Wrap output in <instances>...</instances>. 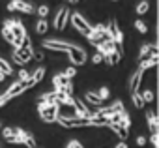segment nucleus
I'll use <instances>...</instances> for the list:
<instances>
[{"label":"nucleus","instance_id":"obj_1","mask_svg":"<svg viewBox=\"0 0 159 148\" xmlns=\"http://www.w3.org/2000/svg\"><path fill=\"white\" fill-rule=\"evenodd\" d=\"M34 54H36V51L32 49L30 36H26V38L23 39V45L15 49V53H13V62H17V64H21V66H23V64L30 62V60L34 58Z\"/></svg>","mask_w":159,"mask_h":148},{"label":"nucleus","instance_id":"obj_2","mask_svg":"<svg viewBox=\"0 0 159 148\" xmlns=\"http://www.w3.org/2000/svg\"><path fill=\"white\" fill-rule=\"evenodd\" d=\"M58 109H60V103L39 101V105H38V113H39V116H41V120H43V122H47V124L58 122V116H60Z\"/></svg>","mask_w":159,"mask_h":148},{"label":"nucleus","instance_id":"obj_3","mask_svg":"<svg viewBox=\"0 0 159 148\" xmlns=\"http://www.w3.org/2000/svg\"><path fill=\"white\" fill-rule=\"evenodd\" d=\"M58 124L62 127H84V126H90V118H81V116H73V118H67V116H58Z\"/></svg>","mask_w":159,"mask_h":148},{"label":"nucleus","instance_id":"obj_4","mask_svg":"<svg viewBox=\"0 0 159 148\" xmlns=\"http://www.w3.org/2000/svg\"><path fill=\"white\" fill-rule=\"evenodd\" d=\"M71 21H73V26L81 32L83 36H86V38H90L92 36V32H94V26H90L84 19H83V15L81 13H73V17H71Z\"/></svg>","mask_w":159,"mask_h":148},{"label":"nucleus","instance_id":"obj_5","mask_svg":"<svg viewBox=\"0 0 159 148\" xmlns=\"http://www.w3.org/2000/svg\"><path fill=\"white\" fill-rule=\"evenodd\" d=\"M52 85H54V88L60 90V92H67V94L73 92L71 79L66 77V73H58V75H54V77H52Z\"/></svg>","mask_w":159,"mask_h":148},{"label":"nucleus","instance_id":"obj_6","mask_svg":"<svg viewBox=\"0 0 159 148\" xmlns=\"http://www.w3.org/2000/svg\"><path fill=\"white\" fill-rule=\"evenodd\" d=\"M34 86V83H32V79H26V81H17L4 96L8 98V99H11V98H15V96H19V94H23L25 90H28V88H32Z\"/></svg>","mask_w":159,"mask_h":148},{"label":"nucleus","instance_id":"obj_7","mask_svg":"<svg viewBox=\"0 0 159 148\" xmlns=\"http://www.w3.org/2000/svg\"><path fill=\"white\" fill-rule=\"evenodd\" d=\"M67 56H69V60H71L73 66H83V64L86 62V53H84V49L77 47V45H71V47H69Z\"/></svg>","mask_w":159,"mask_h":148},{"label":"nucleus","instance_id":"obj_8","mask_svg":"<svg viewBox=\"0 0 159 148\" xmlns=\"http://www.w3.org/2000/svg\"><path fill=\"white\" fill-rule=\"evenodd\" d=\"M8 10L10 12H21V13H26V15H30V13L36 12V8L32 4L25 2V0H11V2L8 4Z\"/></svg>","mask_w":159,"mask_h":148},{"label":"nucleus","instance_id":"obj_9","mask_svg":"<svg viewBox=\"0 0 159 148\" xmlns=\"http://www.w3.org/2000/svg\"><path fill=\"white\" fill-rule=\"evenodd\" d=\"M69 10L67 8H60L58 10V13L54 15V21H52V25H54V28L56 30H62L66 25H67V19H69Z\"/></svg>","mask_w":159,"mask_h":148},{"label":"nucleus","instance_id":"obj_10","mask_svg":"<svg viewBox=\"0 0 159 148\" xmlns=\"http://www.w3.org/2000/svg\"><path fill=\"white\" fill-rule=\"evenodd\" d=\"M153 56H159V49L152 43L142 45V49L139 53V60H148V58H153Z\"/></svg>","mask_w":159,"mask_h":148},{"label":"nucleus","instance_id":"obj_11","mask_svg":"<svg viewBox=\"0 0 159 148\" xmlns=\"http://www.w3.org/2000/svg\"><path fill=\"white\" fill-rule=\"evenodd\" d=\"M2 139H4L6 142H10V144H19V142H21V139H19L15 127H2Z\"/></svg>","mask_w":159,"mask_h":148},{"label":"nucleus","instance_id":"obj_12","mask_svg":"<svg viewBox=\"0 0 159 148\" xmlns=\"http://www.w3.org/2000/svg\"><path fill=\"white\" fill-rule=\"evenodd\" d=\"M43 47H45V49H51V51H62V53H67L71 45L62 43V41H56V39H45V41H43Z\"/></svg>","mask_w":159,"mask_h":148},{"label":"nucleus","instance_id":"obj_13","mask_svg":"<svg viewBox=\"0 0 159 148\" xmlns=\"http://www.w3.org/2000/svg\"><path fill=\"white\" fill-rule=\"evenodd\" d=\"M15 129H17V135H19V139H21L23 144H26L28 148H38L32 133H28V131H25V129H21V127H15Z\"/></svg>","mask_w":159,"mask_h":148},{"label":"nucleus","instance_id":"obj_14","mask_svg":"<svg viewBox=\"0 0 159 148\" xmlns=\"http://www.w3.org/2000/svg\"><path fill=\"white\" fill-rule=\"evenodd\" d=\"M75 111H77V116H81V118H92L94 116V113H90L88 107L83 103V99H79V98H75Z\"/></svg>","mask_w":159,"mask_h":148},{"label":"nucleus","instance_id":"obj_15","mask_svg":"<svg viewBox=\"0 0 159 148\" xmlns=\"http://www.w3.org/2000/svg\"><path fill=\"white\" fill-rule=\"evenodd\" d=\"M146 118H148V127H150V133H152V135H157V131H159V122H157V114H155L153 111H148Z\"/></svg>","mask_w":159,"mask_h":148},{"label":"nucleus","instance_id":"obj_16","mask_svg":"<svg viewBox=\"0 0 159 148\" xmlns=\"http://www.w3.org/2000/svg\"><path fill=\"white\" fill-rule=\"evenodd\" d=\"M140 81H142V71H137V73H133V77L129 79V92L131 94H135V92H139V86H140Z\"/></svg>","mask_w":159,"mask_h":148},{"label":"nucleus","instance_id":"obj_17","mask_svg":"<svg viewBox=\"0 0 159 148\" xmlns=\"http://www.w3.org/2000/svg\"><path fill=\"white\" fill-rule=\"evenodd\" d=\"M109 127H111V129H112L120 139H122V141H125V139L129 137V127H125V126H122V124H114V122H112Z\"/></svg>","mask_w":159,"mask_h":148},{"label":"nucleus","instance_id":"obj_18","mask_svg":"<svg viewBox=\"0 0 159 148\" xmlns=\"http://www.w3.org/2000/svg\"><path fill=\"white\" fill-rule=\"evenodd\" d=\"M157 64H159V56H153V58H148V60H140L139 71H146V69H150V67H153Z\"/></svg>","mask_w":159,"mask_h":148},{"label":"nucleus","instance_id":"obj_19","mask_svg":"<svg viewBox=\"0 0 159 148\" xmlns=\"http://www.w3.org/2000/svg\"><path fill=\"white\" fill-rule=\"evenodd\" d=\"M84 99H86L90 105H98V107H101V103H103V99L98 96V92H86V94H84Z\"/></svg>","mask_w":159,"mask_h":148},{"label":"nucleus","instance_id":"obj_20","mask_svg":"<svg viewBox=\"0 0 159 148\" xmlns=\"http://www.w3.org/2000/svg\"><path fill=\"white\" fill-rule=\"evenodd\" d=\"M43 77H45V67H43V66L36 67V71H34V73H30V79H32V83H34V85H38L39 81H43Z\"/></svg>","mask_w":159,"mask_h":148},{"label":"nucleus","instance_id":"obj_21","mask_svg":"<svg viewBox=\"0 0 159 148\" xmlns=\"http://www.w3.org/2000/svg\"><path fill=\"white\" fill-rule=\"evenodd\" d=\"M2 38H4L8 43H11V45H15V41H17V39H15V34H13L10 28H6V26H2Z\"/></svg>","mask_w":159,"mask_h":148},{"label":"nucleus","instance_id":"obj_22","mask_svg":"<svg viewBox=\"0 0 159 148\" xmlns=\"http://www.w3.org/2000/svg\"><path fill=\"white\" fill-rule=\"evenodd\" d=\"M120 58H122V54H120L118 51H114V53H111V54H107V56H105V60H107V64H109V66H116V64L120 62Z\"/></svg>","mask_w":159,"mask_h":148},{"label":"nucleus","instance_id":"obj_23","mask_svg":"<svg viewBox=\"0 0 159 148\" xmlns=\"http://www.w3.org/2000/svg\"><path fill=\"white\" fill-rule=\"evenodd\" d=\"M47 30H49V23H47L45 19H39V21L36 23V32H38L39 36H43Z\"/></svg>","mask_w":159,"mask_h":148},{"label":"nucleus","instance_id":"obj_24","mask_svg":"<svg viewBox=\"0 0 159 148\" xmlns=\"http://www.w3.org/2000/svg\"><path fill=\"white\" fill-rule=\"evenodd\" d=\"M131 99H133V103H135V107H137V109H142V107H144V103H146V101L142 99V96H140L139 92L131 94Z\"/></svg>","mask_w":159,"mask_h":148},{"label":"nucleus","instance_id":"obj_25","mask_svg":"<svg viewBox=\"0 0 159 148\" xmlns=\"http://www.w3.org/2000/svg\"><path fill=\"white\" fill-rule=\"evenodd\" d=\"M0 71H2L4 75H11V66L6 60H2V58H0Z\"/></svg>","mask_w":159,"mask_h":148},{"label":"nucleus","instance_id":"obj_26","mask_svg":"<svg viewBox=\"0 0 159 148\" xmlns=\"http://www.w3.org/2000/svg\"><path fill=\"white\" fill-rule=\"evenodd\" d=\"M140 96H142V99H144L146 103H152V101H153V98H155L152 90H140Z\"/></svg>","mask_w":159,"mask_h":148},{"label":"nucleus","instance_id":"obj_27","mask_svg":"<svg viewBox=\"0 0 159 148\" xmlns=\"http://www.w3.org/2000/svg\"><path fill=\"white\" fill-rule=\"evenodd\" d=\"M148 8H150V6H148V2H146V0H142V2H139V4H137V13H139V15H144V13L148 12Z\"/></svg>","mask_w":159,"mask_h":148},{"label":"nucleus","instance_id":"obj_28","mask_svg":"<svg viewBox=\"0 0 159 148\" xmlns=\"http://www.w3.org/2000/svg\"><path fill=\"white\" fill-rule=\"evenodd\" d=\"M135 28H137L140 34H146V32H148V26H146L140 19H137V21H135Z\"/></svg>","mask_w":159,"mask_h":148},{"label":"nucleus","instance_id":"obj_29","mask_svg":"<svg viewBox=\"0 0 159 148\" xmlns=\"http://www.w3.org/2000/svg\"><path fill=\"white\" fill-rule=\"evenodd\" d=\"M98 96H99V98H101V99L105 101V99H107V98L111 96V92H109V88H107V86H101V88L98 90Z\"/></svg>","mask_w":159,"mask_h":148},{"label":"nucleus","instance_id":"obj_30","mask_svg":"<svg viewBox=\"0 0 159 148\" xmlns=\"http://www.w3.org/2000/svg\"><path fill=\"white\" fill-rule=\"evenodd\" d=\"M38 15H39L41 19H45V17L49 15V6H39V8H38Z\"/></svg>","mask_w":159,"mask_h":148},{"label":"nucleus","instance_id":"obj_31","mask_svg":"<svg viewBox=\"0 0 159 148\" xmlns=\"http://www.w3.org/2000/svg\"><path fill=\"white\" fill-rule=\"evenodd\" d=\"M103 60H105V56H103V54H101V53H96V54H94V56H92V62H94V64H96V66H98V64H101V62H103Z\"/></svg>","mask_w":159,"mask_h":148},{"label":"nucleus","instance_id":"obj_32","mask_svg":"<svg viewBox=\"0 0 159 148\" xmlns=\"http://www.w3.org/2000/svg\"><path fill=\"white\" fill-rule=\"evenodd\" d=\"M66 148H84V146L79 142V141H75V139H73V141H69V142H67V146H66Z\"/></svg>","mask_w":159,"mask_h":148},{"label":"nucleus","instance_id":"obj_33","mask_svg":"<svg viewBox=\"0 0 159 148\" xmlns=\"http://www.w3.org/2000/svg\"><path fill=\"white\" fill-rule=\"evenodd\" d=\"M26 79H30V73L26 69H21L19 71V81H26Z\"/></svg>","mask_w":159,"mask_h":148},{"label":"nucleus","instance_id":"obj_34","mask_svg":"<svg viewBox=\"0 0 159 148\" xmlns=\"http://www.w3.org/2000/svg\"><path fill=\"white\" fill-rule=\"evenodd\" d=\"M64 73H66V77H69V79H71V77H75V73H77V71H75V66H69Z\"/></svg>","mask_w":159,"mask_h":148},{"label":"nucleus","instance_id":"obj_35","mask_svg":"<svg viewBox=\"0 0 159 148\" xmlns=\"http://www.w3.org/2000/svg\"><path fill=\"white\" fill-rule=\"evenodd\" d=\"M137 144H139V146H144V144H146V139H144L142 135H140V137H137Z\"/></svg>","mask_w":159,"mask_h":148},{"label":"nucleus","instance_id":"obj_36","mask_svg":"<svg viewBox=\"0 0 159 148\" xmlns=\"http://www.w3.org/2000/svg\"><path fill=\"white\" fill-rule=\"evenodd\" d=\"M6 103H8V98L6 96H0V107H4Z\"/></svg>","mask_w":159,"mask_h":148},{"label":"nucleus","instance_id":"obj_37","mask_svg":"<svg viewBox=\"0 0 159 148\" xmlns=\"http://www.w3.org/2000/svg\"><path fill=\"white\" fill-rule=\"evenodd\" d=\"M114 148H127V142H125V141H122V142H118Z\"/></svg>","mask_w":159,"mask_h":148},{"label":"nucleus","instance_id":"obj_38","mask_svg":"<svg viewBox=\"0 0 159 148\" xmlns=\"http://www.w3.org/2000/svg\"><path fill=\"white\" fill-rule=\"evenodd\" d=\"M150 141H152V144H153V146H157V135H152V137H150Z\"/></svg>","mask_w":159,"mask_h":148},{"label":"nucleus","instance_id":"obj_39","mask_svg":"<svg viewBox=\"0 0 159 148\" xmlns=\"http://www.w3.org/2000/svg\"><path fill=\"white\" fill-rule=\"evenodd\" d=\"M4 79H6V75H4V73H2V71H0V83H2Z\"/></svg>","mask_w":159,"mask_h":148},{"label":"nucleus","instance_id":"obj_40","mask_svg":"<svg viewBox=\"0 0 159 148\" xmlns=\"http://www.w3.org/2000/svg\"><path fill=\"white\" fill-rule=\"evenodd\" d=\"M69 2H73V4H75V2H79V0H69Z\"/></svg>","mask_w":159,"mask_h":148},{"label":"nucleus","instance_id":"obj_41","mask_svg":"<svg viewBox=\"0 0 159 148\" xmlns=\"http://www.w3.org/2000/svg\"><path fill=\"white\" fill-rule=\"evenodd\" d=\"M0 129H2V124H0Z\"/></svg>","mask_w":159,"mask_h":148},{"label":"nucleus","instance_id":"obj_42","mask_svg":"<svg viewBox=\"0 0 159 148\" xmlns=\"http://www.w3.org/2000/svg\"><path fill=\"white\" fill-rule=\"evenodd\" d=\"M114 2H116V0H114Z\"/></svg>","mask_w":159,"mask_h":148},{"label":"nucleus","instance_id":"obj_43","mask_svg":"<svg viewBox=\"0 0 159 148\" xmlns=\"http://www.w3.org/2000/svg\"><path fill=\"white\" fill-rule=\"evenodd\" d=\"M0 148H2V146H0Z\"/></svg>","mask_w":159,"mask_h":148}]
</instances>
